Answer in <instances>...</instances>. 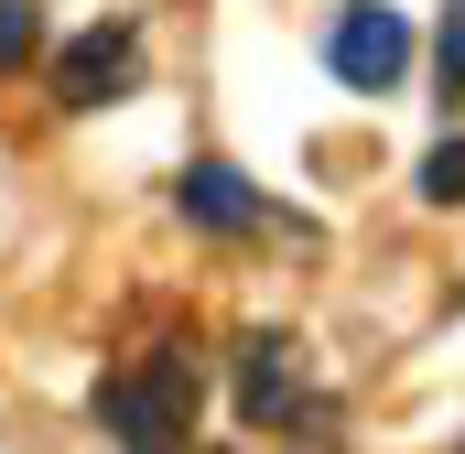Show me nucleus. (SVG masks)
I'll use <instances>...</instances> for the list:
<instances>
[{"instance_id":"1","label":"nucleus","mask_w":465,"mask_h":454,"mask_svg":"<svg viewBox=\"0 0 465 454\" xmlns=\"http://www.w3.org/2000/svg\"><path fill=\"white\" fill-rule=\"evenodd\" d=\"M87 411H98V433L119 454H184L195 444V411H206V357H195V336H163L152 357L109 368Z\"/></svg>"},{"instance_id":"2","label":"nucleus","mask_w":465,"mask_h":454,"mask_svg":"<svg viewBox=\"0 0 465 454\" xmlns=\"http://www.w3.org/2000/svg\"><path fill=\"white\" fill-rule=\"evenodd\" d=\"M228 368H238V422H249V433H282V444H303V454H325L347 433V411H336V390H325V368H314L303 336L249 325Z\"/></svg>"},{"instance_id":"3","label":"nucleus","mask_w":465,"mask_h":454,"mask_svg":"<svg viewBox=\"0 0 465 454\" xmlns=\"http://www.w3.org/2000/svg\"><path fill=\"white\" fill-rule=\"evenodd\" d=\"M141 65H152V44H141V22L119 11V22L76 33V44L54 54V98H65V109H109V98L141 87Z\"/></svg>"},{"instance_id":"4","label":"nucleus","mask_w":465,"mask_h":454,"mask_svg":"<svg viewBox=\"0 0 465 454\" xmlns=\"http://www.w3.org/2000/svg\"><path fill=\"white\" fill-rule=\"evenodd\" d=\"M325 65H336V87H401V65H411V22L390 11V0H357L336 11V33H325Z\"/></svg>"},{"instance_id":"5","label":"nucleus","mask_w":465,"mask_h":454,"mask_svg":"<svg viewBox=\"0 0 465 454\" xmlns=\"http://www.w3.org/2000/svg\"><path fill=\"white\" fill-rule=\"evenodd\" d=\"M184 217L206 227V238H249L260 227V195H249L238 163H184Z\"/></svg>"},{"instance_id":"6","label":"nucleus","mask_w":465,"mask_h":454,"mask_svg":"<svg viewBox=\"0 0 465 454\" xmlns=\"http://www.w3.org/2000/svg\"><path fill=\"white\" fill-rule=\"evenodd\" d=\"M44 54V0H0V76Z\"/></svg>"},{"instance_id":"7","label":"nucleus","mask_w":465,"mask_h":454,"mask_svg":"<svg viewBox=\"0 0 465 454\" xmlns=\"http://www.w3.org/2000/svg\"><path fill=\"white\" fill-rule=\"evenodd\" d=\"M422 206H465V130L422 152Z\"/></svg>"},{"instance_id":"8","label":"nucleus","mask_w":465,"mask_h":454,"mask_svg":"<svg viewBox=\"0 0 465 454\" xmlns=\"http://www.w3.org/2000/svg\"><path fill=\"white\" fill-rule=\"evenodd\" d=\"M433 76H444V98H465V0H444V44H433Z\"/></svg>"},{"instance_id":"9","label":"nucleus","mask_w":465,"mask_h":454,"mask_svg":"<svg viewBox=\"0 0 465 454\" xmlns=\"http://www.w3.org/2000/svg\"><path fill=\"white\" fill-rule=\"evenodd\" d=\"M206 454H228V444H206Z\"/></svg>"}]
</instances>
